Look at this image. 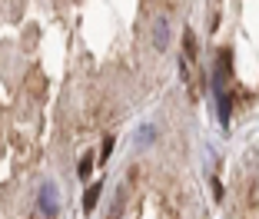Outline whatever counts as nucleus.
<instances>
[{
	"instance_id": "nucleus-1",
	"label": "nucleus",
	"mask_w": 259,
	"mask_h": 219,
	"mask_svg": "<svg viewBox=\"0 0 259 219\" xmlns=\"http://www.w3.org/2000/svg\"><path fill=\"white\" fill-rule=\"evenodd\" d=\"M229 73H233V50H220V57H216V73H213L216 90H223V83L229 80Z\"/></svg>"
},
{
	"instance_id": "nucleus-2",
	"label": "nucleus",
	"mask_w": 259,
	"mask_h": 219,
	"mask_svg": "<svg viewBox=\"0 0 259 219\" xmlns=\"http://www.w3.org/2000/svg\"><path fill=\"white\" fill-rule=\"evenodd\" d=\"M153 47H156V50H166V47H169V27H166V17H156V20H153Z\"/></svg>"
},
{
	"instance_id": "nucleus-3",
	"label": "nucleus",
	"mask_w": 259,
	"mask_h": 219,
	"mask_svg": "<svg viewBox=\"0 0 259 219\" xmlns=\"http://www.w3.org/2000/svg\"><path fill=\"white\" fill-rule=\"evenodd\" d=\"M100 193H103V183H90V186H87V193H83V212H93V209H97Z\"/></svg>"
},
{
	"instance_id": "nucleus-4",
	"label": "nucleus",
	"mask_w": 259,
	"mask_h": 219,
	"mask_svg": "<svg viewBox=\"0 0 259 219\" xmlns=\"http://www.w3.org/2000/svg\"><path fill=\"white\" fill-rule=\"evenodd\" d=\"M40 209L47 212V216H57V203H54V186L44 189V196H40Z\"/></svg>"
},
{
	"instance_id": "nucleus-5",
	"label": "nucleus",
	"mask_w": 259,
	"mask_h": 219,
	"mask_svg": "<svg viewBox=\"0 0 259 219\" xmlns=\"http://www.w3.org/2000/svg\"><path fill=\"white\" fill-rule=\"evenodd\" d=\"M90 169H93V153H87V156L80 159V166H76V176H80V180H90Z\"/></svg>"
},
{
	"instance_id": "nucleus-6",
	"label": "nucleus",
	"mask_w": 259,
	"mask_h": 219,
	"mask_svg": "<svg viewBox=\"0 0 259 219\" xmlns=\"http://www.w3.org/2000/svg\"><path fill=\"white\" fill-rule=\"evenodd\" d=\"M216 97H220V120H223V123H229V93H226V90H220Z\"/></svg>"
},
{
	"instance_id": "nucleus-7",
	"label": "nucleus",
	"mask_w": 259,
	"mask_h": 219,
	"mask_svg": "<svg viewBox=\"0 0 259 219\" xmlns=\"http://www.w3.org/2000/svg\"><path fill=\"white\" fill-rule=\"evenodd\" d=\"M183 50H186V57H196V37H193V30L183 33Z\"/></svg>"
},
{
	"instance_id": "nucleus-8",
	"label": "nucleus",
	"mask_w": 259,
	"mask_h": 219,
	"mask_svg": "<svg viewBox=\"0 0 259 219\" xmlns=\"http://www.w3.org/2000/svg\"><path fill=\"white\" fill-rule=\"evenodd\" d=\"M110 153H113V136H107V140H103V150H100V163H107Z\"/></svg>"
}]
</instances>
